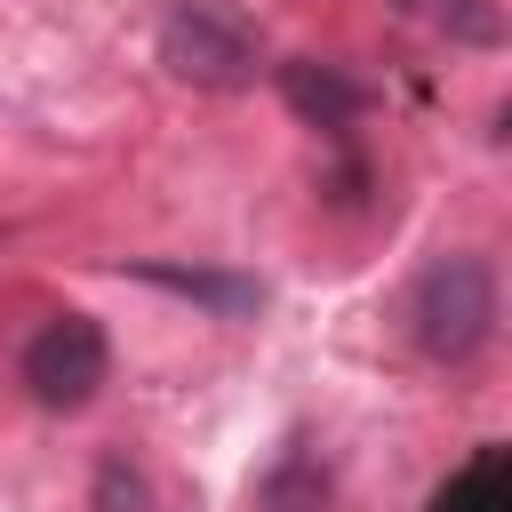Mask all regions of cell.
<instances>
[{
	"mask_svg": "<svg viewBox=\"0 0 512 512\" xmlns=\"http://www.w3.org/2000/svg\"><path fill=\"white\" fill-rule=\"evenodd\" d=\"M112 376V344L88 312H56L32 344H24V392L40 408H88Z\"/></svg>",
	"mask_w": 512,
	"mask_h": 512,
	"instance_id": "cell-3",
	"label": "cell"
},
{
	"mask_svg": "<svg viewBox=\"0 0 512 512\" xmlns=\"http://www.w3.org/2000/svg\"><path fill=\"white\" fill-rule=\"evenodd\" d=\"M144 280L152 288H176V296H192V304H208V312H256L264 304V288L256 280H232V272H184V264H144Z\"/></svg>",
	"mask_w": 512,
	"mask_h": 512,
	"instance_id": "cell-6",
	"label": "cell"
},
{
	"mask_svg": "<svg viewBox=\"0 0 512 512\" xmlns=\"http://www.w3.org/2000/svg\"><path fill=\"white\" fill-rule=\"evenodd\" d=\"M280 96H288V112L296 120H312V128H352L360 120V80L352 72H336V64H320V56H296V64H280Z\"/></svg>",
	"mask_w": 512,
	"mask_h": 512,
	"instance_id": "cell-4",
	"label": "cell"
},
{
	"mask_svg": "<svg viewBox=\"0 0 512 512\" xmlns=\"http://www.w3.org/2000/svg\"><path fill=\"white\" fill-rule=\"evenodd\" d=\"M432 512H504V464H496V448H480V456L432 496Z\"/></svg>",
	"mask_w": 512,
	"mask_h": 512,
	"instance_id": "cell-8",
	"label": "cell"
},
{
	"mask_svg": "<svg viewBox=\"0 0 512 512\" xmlns=\"http://www.w3.org/2000/svg\"><path fill=\"white\" fill-rule=\"evenodd\" d=\"M400 16H416L424 32L456 40V48H504V8L496 0H392Z\"/></svg>",
	"mask_w": 512,
	"mask_h": 512,
	"instance_id": "cell-5",
	"label": "cell"
},
{
	"mask_svg": "<svg viewBox=\"0 0 512 512\" xmlns=\"http://www.w3.org/2000/svg\"><path fill=\"white\" fill-rule=\"evenodd\" d=\"M88 512H152V488L128 456H104L96 464V488H88Z\"/></svg>",
	"mask_w": 512,
	"mask_h": 512,
	"instance_id": "cell-9",
	"label": "cell"
},
{
	"mask_svg": "<svg viewBox=\"0 0 512 512\" xmlns=\"http://www.w3.org/2000/svg\"><path fill=\"white\" fill-rule=\"evenodd\" d=\"M256 512H328V472L312 456H280L264 496H256Z\"/></svg>",
	"mask_w": 512,
	"mask_h": 512,
	"instance_id": "cell-7",
	"label": "cell"
},
{
	"mask_svg": "<svg viewBox=\"0 0 512 512\" xmlns=\"http://www.w3.org/2000/svg\"><path fill=\"white\" fill-rule=\"evenodd\" d=\"M160 64H168L176 80H192V88H248L256 64H264V40H256V24L232 16L224 0H184V8H168V24H160Z\"/></svg>",
	"mask_w": 512,
	"mask_h": 512,
	"instance_id": "cell-2",
	"label": "cell"
},
{
	"mask_svg": "<svg viewBox=\"0 0 512 512\" xmlns=\"http://www.w3.org/2000/svg\"><path fill=\"white\" fill-rule=\"evenodd\" d=\"M408 328H416V344L432 352V360H472L488 336H496V272L480 264V256H440V264H424V280H416V296H408Z\"/></svg>",
	"mask_w": 512,
	"mask_h": 512,
	"instance_id": "cell-1",
	"label": "cell"
}]
</instances>
